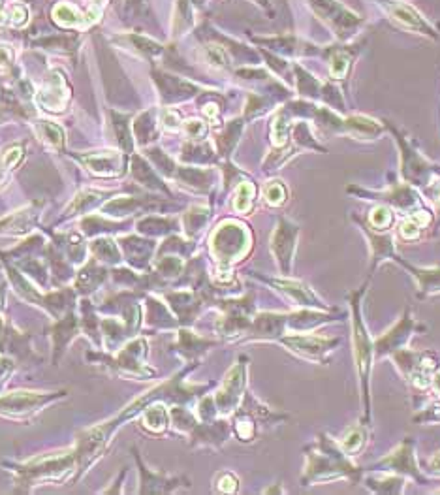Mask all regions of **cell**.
Wrapping results in <instances>:
<instances>
[{
    "label": "cell",
    "instance_id": "obj_1",
    "mask_svg": "<svg viewBox=\"0 0 440 495\" xmlns=\"http://www.w3.org/2000/svg\"><path fill=\"white\" fill-rule=\"evenodd\" d=\"M305 452L307 467L305 475L301 478L303 486L328 484L333 480H340V478L358 484L364 477V471L354 466L350 461V456L342 452L339 442L333 441L326 433H320L318 441L314 444H309Z\"/></svg>",
    "mask_w": 440,
    "mask_h": 495
},
{
    "label": "cell",
    "instance_id": "obj_2",
    "mask_svg": "<svg viewBox=\"0 0 440 495\" xmlns=\"http://www.w3.org/2000/svg\"><path fill=\"white\" fill-rule=\"evenodd\" d=\"M367 283L356 292H350L348 300L352 307V347H354V364L359 378V392H361V407H364V418L361 424H371V371H373V362H375V345L373 337L369 336L367 324L361 317V298H364Z\"/></svg>",
    "mask_w": 440,
    "mask_h": 495
},
{
    "label": "cell",
    "instance_id": "obj_3",
    "mask_svg": "<svg viewBox=\"0 0 440 495\" xmlns=\"http://www.w3.org/2000/svg\"><path fill=\"white\" fill-rule=\"evenodd\" d=\"M392 359L395 362V366L399 367L403 377L411 383L412 388H431L433 373L439 367V359L433 352H416L411 348H403L392 354Z\"/></svg>",
    "mask_w": 440,
    "mask_h": 495
},
{
    "label": "cell",
    "instance_id": "obj_4",
    "mask_svg": "<svg viewBox=\"0 0 440 495\" xmlns=\"http://www.w3.org/2000/svg\"><path fill=\"white\" fill-rule=\"evenodd\" d=\"M276 341L284 345L288 350H292L293 354H298L300 358H305L314 364H326L335 348L339 347L340 339L298 331V334H286Z\"/></svg>",
    "mask_w": 440,
    "mask_h": 495
},
{
    "label": "cell",
    "instance_id": "obj_5",
    "mask_svg": "<svg viewBox=\"0 0 440 495\" xmlns=\"http://www.w3.org/2000/svg\"><path fill=\"white\" fill-rule=\"evenodd\" d=\"M248 247L251 237L247 228L237 223H224L213 236V253L217 254L218 262L224 268H228L234 260H239Z\"/></svg>",
    "mask_w": 440,
    "mask_h": 495
},
{
    "label": "cell",
    "instance_id": "obj_6",
    "mask_svg": "<svg viewBox=\"0 0 440 495\" xmlns=\"http://www.w3.org/2000/svg\"><path fill=\"white\" fill-rule=\"evenodd\" d=\"M418 331H425V326L418 324L416 320L412 319L411 311L406 309L405 315L401 317L397 324L392 326V328H389L384 336L378 337V339H373V345H375V358H386V356H392V354H395L397 350H403L412 339V336L418 334Z\"/></svg>",
    "mask_w": 440,
    "mask_h": 495
},
{
    "label": "cell",
    "instance_id": "obj_7",
    "mask_svg": "<svg viewBox=\"0 0 440 495\" xmlns=\"http://www.w3.org/2000/svg\"><path fill=\"white\" fill-rule=\"evenodd\" d=\"M247 386V358H243L235 364L232 369L228 371L226 378H224L222 386L217 392V395L213 397L215 405L220 413H232L235 411V407L239 405L243 392Z\"/></svg>",
    "mask_w": 440,
    "mask_h": 495
},
{
    "label": "cell",
    "instance_id": "obj_8",
    "mask_svg": "<svg viewBox=\"0 0 440 495\" xmlns=\"http://www.w3.org/2000/svg\"><path fill=\"white\" fill-rule=\"evenodd\" d=\"M378 467H382V471L405 475V477H411L416 482H423L422 473L418 469L416 452H414V441L412 439H405L392 454H387L384 460L371 466L369 469H378Z\"/></svg>",
    "mask_w": 440,
    "mask_h": 495
},
{
    "label": "cell",
    "instance_id": "obj_9",
    "mask_svg": "<svg viewBox=\"0 0 440 495\" xmlns=\"http://www.w3.org/2000/svg\"><path fill=\"white\" fill-rule=\"evenodd\" d=\"M298 234H300V228L295 224L281 218L275 234L271 237V251H273V256L276 258V264H279L282 275H288L292 272V260L293 253H295Z\"/></svg>",
    "mask_w": 440,
    "mask_h": 495
},
{
    "label": "cell",
    "instance_id": "obj_10",
    "mask_svg": "<svg viewBox=\"0 0 440 495\" xmlns=\"http://www.w3.org/2000/svg\"><path fill=\"white\" fill-rule=\"evenodd\" d=\"M262 281L273 284L276 290H281L284 294L298 303L303 309H318V311H333L331 307L326 305L324 300H320L309 284L301 283V281H293V279H264Z\"/></svg>",
    "mask_w": 440,
    "mask_h": 495
},
{
    "label": "cell",
    "instance_id": "obj_11",
    "mask_svg": "<svg viewBox=\"0 0 440 495\" xmlns=\"http://www.w3.org/2000/svg\"><path fill=\"white\" fill-rule=\"evenodd\" d=\"M365 232V236L369 239V247H371V270L369 275L373 277V273L376 272V268L382 265L387 260H395L399 258V254L395 253V243H394V236L392 234H384V232H373L371 226H361Z\"/></svg>",
    "mask_w": 440,
    "mask_h": 495
},
{
    "label": "cell",
    "instance_id": "obj_12",
    "mask_svg": "<svg viewBox=\"0 0 440 495\" xmlns=\"http://www.w3.org/2000/svg\"><path fill=\"white\" fill-rule=\"evenodd\" d=\"M395 262L403 265L406 272L416 277L418 290H420L418 296L420 298L440 294V268H416V265H411L408 262H405L401 256Z\"/></svg>",
    "mask_w": 440,
    "mask_h": 495
},
{
    "label": "cell",
    "instance_id": "obj_13",
    "mask_svg": "<svg viewBox=\"0 0 440 495\" xmlns=\"http://www.w3.org/2000/svg\"><path fill=\"white\" fill-rule=\"evenodd\" d=\"M364 484L375 494H401L405 486V478L399 475H380V477H365Z\"/></svg>",
    "mask_w": 440,
    "mask_h": 495
},
{
    "label": "cell",
    "instance_id": "obj_14",
    "mask_svg": "<svg viewBox=\"0 0 440 495\" xmlns=\"http://www.w3.org/2000/svg\"><path fill=\"white\" fill-rule=\"evenodd\" d=\"M367 444V428L365 424L354 425L352 430H348L345 435L339 439V447L347 456H358L364 447Z\"/></svg>",
    "mask_w": 440,
    "mask_h": 495
},
{
    "label": "cell",
    "instance_id": "obj_15",
    "mask_svg": "<svg viewBox=\"0 0 440 495\" xmlns=\"http://www.w3.org/2000/svg\"><path fill=\"white\" fill-rule=\"evenodd\" d=\"M429 223H431V213L429 211L412 213L411 217L405 218L403 224H401L399 236L403 237V239H406V242L418 239V237L422 236L423 228H427Z\"/></svg>",
    "mask_w": 440,
    "mask_h": 495
},
{
    "label": "cell",
    "instance_id": "obj_16",
    "mask_svg": "<svg viewBox=\"0 0 440 495\" xmlns=\"http://www.w3.org/2000/svg\"><path fill=\"white\" fill-rule=\"evenodd\" d=\"M387 8H389V13L394 15V19H397V21L405 25V27L431 34V29H429L427 25H425V21H423L412 8L405 6V4H397V2H395V4H387Z\"/></svg>",
    "mask_w": 440,
    "mask_h": 495
},
{
    "label": "cell",
    "instance_id": "obj_17",
    "mask_svg": "<svg viewBox=\"0 0 440 495\" xmlns=\"http://www.w3.org/2000/svg\"><path fill=\"white\" fill-rule=\"evenodd\" d=\"M53 18L62 27H83V25H87V19L81 18V13L77 12L76 8H72L70 4L55 6Z\"/></svg>",
    "mask_w": 440,
    "mask_h": 495
},
{
    "label": "cell",
    "instance_id": "obj_18",
    "mask_svg": "<svg viewBox=\"0 0 440 495\" xmlns=\"http://www.w3.org/2000/svg\"><path fill=\"white\" fill-rule=\"evenodd\" d=\"M211 345H215V343L200 339V337H196L194 334H190V331H181V343H179V347H181L182 354H187V356L200 354L201 350H206V348H209Z\"/></svg>",
    "mask_w": 440,
    "mask_h": 495
},
{
    "label": "cell",
    "instance_id": "obj_19",
    "mask_svg": "<svg viewBox=\"0 0 440 495\" xmlns=\"http://www.w3.org/2000/svg\"><path fill=\"white\" fill-rule=\"evenodd\" d=\"M143 424L153 431V433H160V431L166 430V424H168V414H166L164 407H151L145 413V418H143Z\"/></svg>",
    "mask_w": 440,
    "mask_h": 495
},
{
    "label": "cell",
    "instance_id": "obj_20",
    "mask_svg": "<svg viewBox=\"0 0 440 495\" xmlns=\"http://www.w3.org/2000/svg\"><path fill=\"white\" fill-rule=\"evenodd\" d=\"M392 223H394V213H392L389 207L386 206L375 207L373 213H371V217H369L371 228H376L378 232H386L387 228L392 226Z\"/></svg>",
    "mask_w": 440,
    "mask_h": 495
},
{
    "label": "cell",
    "instance_id": "obj_21",
    "mask_svg": "<svg viewBox=\"0 0 440 495\" xmlns=\"http://www.w3.org/2000/svg\"><path fill=\"white\" fill-rule=\"evenodd\" d=\"M253 198H254V187L251 183H241L237 192H235V202L234 206L237 211L247 213L253 207Z\"/></svg>",
    "mask_w": 440,
    "mask_h": 495
},
{
    "label": "cell",
    "instance_id": "obj_22",
    "mask_svg": "<svg viewBox=\"0 0 440 495\" xmlns=\"http://www.w3.org/2000/svg\"><path fill=\"white\" fill-rule=\"evenodd\" d=\"M264 198L269 206H281V204H284V200H286V189H284V185H282L281 181L269 183L265 187Z\"/></svg>",
    "mask_w": 440,
    "mask_h": 495
},
{
    "label": "cell",
    "instance_id": "obj_23",
    "mask_svg": "<svg viewBox=\"0 0 440 495\" xmlns=\"http://www.w3.org/2000/svg\"><path fill=\"white\" fill-rule=\"evenodd\" d=\"M0 21L10 25H23L27 21V8L21 4H13L8 8V12L0 13Z\"/></svg>",
    "mask_w": 440,
    "mask_h": 495
},
{
    "label": "cell",
    "instance_id": "obj_24",
    "mask_svg": "<svg viewBox=\"0 0 440 495\" xmlns=\"http://www.w3.org/2000/svg\"><path fill=\"white\" fill-rule=\"evenodd\" d=\"M41 130H44V136H46L47 142L53 143L55 147H60V145H62V130H60L59 126H55V124L44 121Z\"/></svg>",
    "mask_w": 440,
    "mask_h": 495
},
{
    "label": "cell",
    "instance_id": "obj_25",
    "mask_svg": "<svg viewBox=\"0 0 440 495\" xmlns=\"http://www.w3.org/2000/svg\"><path fill=\"white\" fill-rule=\"evenodd\" d=\"M237 484H239V480L235 478V475H232V473H222L220 478L217 480V488L220 489V491H226V494H234V491H237Z\"/></svg>",
    "mask_w": 440,
    "mask_h": 495
},
{
    "label": "cell",
    "instance_id": "obj_26",
    "mask_svg": "<svg viewBox=\"0 0 440 495\" xmlns=\"http://www.w3.org/2000/svg\"><path fill=\"white\" fill-rule=\"evenodd\" d=\"M347 70H348L347 57H345V55H335L333 60H331V74L340 79V77H345Z\"/></svg>",
    "mask_w": 440,
    "mask_h": 495
},
{
    "label": "cell",
    "instance_id": "obj_27",
    "mask_svg": "<svg viewBox=\"0 0 440 495\" xmlns=\"http://www.w3.org/2000/svg\"><path fill=\"white\" fill-rule=\"evenodd\" d=\"M416 422H439L440 420V401L434 405V407H431L427 411V413H422V414H418L416 418Z\"/></svg>",
    "mask_w": 440,
    "mask_h": 495
},
{
    "label": "cell",
    "instance_id": "obj_28",
    "mask_svg": "<svg viewBox=\"0 0 440 495\" xmlns=\"http://www.w3.org/2000/svg\"><path fill=\"white\" fill-rule=\"evenodd\" d=\"M104 6H106V0H91V12H88V18H87L88 25L100 18Z\"/></svg>",
    "mask_w": 440,
    "mask_h": 495
},
{
    "label": "cell",
    "instance_id": "obj_29",
    "mask_svg": "<svg viewBox=\"0 0 440 495\" xmlns=\"http://www.w3.org/2000/svg\"><path fill=\"white\" fill-rule=\"evenodd\" d=\"M187 132H188V136H192V138L204 136V134H206V124L201 123V121H188Z\"/></svg>",
    "mask_w": 440,
    "mask_h": 495
},
{
    "label": "cell",
    "instance_id": "obj_30",
    "mask_svg": "<svg viewBox=\"0 0 440 495\" xmlns=\"http://www.w3.org/2000/svg\"><path fill=\"white\" fill-rule=\"evenodd\" d=\"M19 159H21V149L12 147V149H8L6 153H4V157H2V164L6 166V168H10V166L15 164Z\"/></svg>",
    "mask_w": 440,
    "mask_h": 495
},
{
    "label": "cell",
    "instance_id": "obj_31",
    "mask_svg": "<svg viewBox=\"0 0 440 495\" xmlns=\"http://www.w3.org/2000/svg\"><path fill=\"white\" fill-rule=\"evenodd\" d=\"M429 471L440 477V452H436V454L429 460Z\"/></svg>",
    "mask_w": 440,
    "mask_h": 495
},
{
    "label": "cell",
    "instance_id": "obj_32",
    "mask_svg": "<svg viewBox=\"0 0 440 495\" xmlns=\"http://www.w3.org/2000/svg\"><path fill=\"white\" fill-rule=\"evenodd\" d=\"M431 388L436 392V395L440 397V367H436L433 373V381H431Z\"/></svg>",
    "mask_w": 440,
    "mask_h": 495
},
{
    "label": "cell",
    "instance_id": "obj_33",
    "mask_svg": "<svg viewBox=\"0 0 440 495\" xmlns=\"http://www.w3.org/2000/svg\"><path fill=\"white\" fill-rule=\"evenodd\" d=\"M439 204H440V200H439Z\"/></svg>",
    "mask_w": 440,
    "mask_h": 495
}]
</instances>
